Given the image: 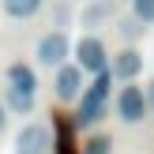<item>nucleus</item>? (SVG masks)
Here are the masks:
<instances>
[{
  "mask_svg": "<svg viewBox=\"0 0 154 154\" xmlns=\"http://www.w3.org/2000/svg\"><path fill=\"white\" fill-rule=\"evenodd\" d=\"M109 83H113V75L102 72V75H98V79L79 94V113H75V124H79V128H87V124H94V120H102L105 102H109Z\"/></svg>",
  "mask_w": 154,
  "mask_h": 154,
  "instance_id": "1",
  "label": "nucleus"
},
{
  "mask_svg": "<svg viewBox=\"0 0 154 154\" xmlns=\"http://www.w3.org/2000/svg\"><path fill=\"white\" fill-rule=\"evenodd\" d=\"M75 68H79V72H94V75L109 72V53H105L102 38L87 34V38L75 42Z\"/></svg>",
  "mask_w": 154,
  "mask_h": 154,
  "instance_id": "2",
  "label": "nucleus"
},
{
  "mask_svg": "<svg viewBox=\"0 0 154 154\" xmlns=\"http://www.w3.org/2000/svg\"><path fill=\"white\" fill-rule=\"evenodd\" d=\"M49 150H53V132H49V124L30 120V124L19 128V135H15V154H49Z\"/></svg>",
  "mask_w": 154,
  "mask_h": 154,
  "instance_id": "3",
  "label": "nucleus"
},
{
  "mask_svg": "<svg viewBox=\"0 0 154 154\" xmlns=\"http://www.w3.org/2000/svg\"><path fill=\"white\" fill-rule=\"evenodd\" d=\"M117 117L124 120V124H139L143 117H147V98H143V87H120L117 94Z\"/></svg>",
  "mask_w": 154,
  "mask_h": 154,
  "instance_id": "4",
  "label": "nucleus"
},
{
  "mask_svg": "<svg viewBox=\"0 0 154 154\" xmlns=\"http://www.w3.org/2000/svg\"><path fill=\"white\" fill-rule=\"evenodd\" d=\"M68 49H72L68 34H60V30H49V34L38 42V64H45V68H60V64L68 60Z\"/></svg>",
  "mask_w": 154,
  "mask_h": 154,
  "instance_id": "5",
  "label": "nucleus"
},
{
  "mask_svg": "<svg viewBox=\"0 0 154 154\" xmlns=\"http://www.w3.org/2000/svg\"><path fill=\"white\" fill-rule=\"evenodd\" d=\"M53 90H57L60 102H75L83 94V72L75 64H60L57 68V79H53Z\"/></svg>",
  "mask_w": 154,
  "mask_h": 154,
  "instance_id": "6",
  "label": "nucleus"
},
{
  "mask_svg": "<svg viewBox=\"0 0 154 154\" xmlns=\"http://www.w3.org/2000/svg\"><path fill=\"white\" fill-rule=\"evenodd\" d=\"M139 72H143V53L132 49V45L120 49L117 57H113V64H109V75H113V79H124V83H132Z\"/></svg>",
  "mask_w": 154,
  "mask_h": 154,
  "instance_id": "7",
  "label": "nucleus"
},
{
  "mask_svg": "<svg viewBox=\"0 0 154 154\" xmlns=\"http://www.w3.org/2000/svg\"><path fill=\"white\" fill-rule=\"evenodd\" d=\"M8 90H19V94L34 98V90H38L34 68H30V64H11V68H8Z\"/></svg>",
  "mask_w": 154,
  "mask_h": 154,
  "instance_id": "8",
  "label": "nucleus"
},
{
  "mask_svg": "<svg viewBox=\"0 0 154 154\" xmlns=\"http://www.w3.org/2000/svg\"><path fill=\"white\" fill-rule=\"evenodd\" d=\"M8 19H30V15L42 11V0H0Z\"/></svg>",
  "mask_w": 154,
  "mask_h": 154,
  "instance_id": "9",
  "label": "nucleus"
},
{
  "mask_svg": "<svg viewBox=\"0 0 154 154\" xmlns=\"http://www.w3.org/2000/svg\"><path fill=\"white\" fill-rule=\"evenodd\" d=\"M109 15H113V4H109V0H102V4H87V8H83V26L94 30V26H102Z\"/></svg>",
  "mask_w": 154,
  "mask_h": 154,
  "instance_id": "10",
  "label": "nucleus"
},
{
  "mask_svg": "<svg viewBox=\"0 0 154 154\" xmlns=\"http://www.w3.org/2000/svg\"><path fill=\"white\" fill-rule=\"evenodd\" d=\"M109 150H113V139H109V135H90V139L83 143L79 154H109Z\"/></svg>",
  "mask_w": 154,
  "mask_h": 154,
  "instance_id": "11",
  "label": "nucleus"
},
{
  "mask_svg": "<svg viewBox=\"0 0 154 154\" xmlns=\"http://www.w3.org/2000/svg\"><path fill=\"white\" fill-rule=\"evenodd\" d=\"M8 109H11V113H30V109H34V98L19 94V90H8Z\"/></svg>",
  "mask_w": 154,
  "mask_h": 154,
  "instance_id": "12",
  "label": "nucleus"
},
{
  "mask_svg": "<svg viewBox=\"0 0 154 154\" xmlns=\"http://www.w3.org/2000/svg\"><path fill=\"white\" fill-rule=\"evenodd\" d=\"M132 19L135 23H154V0H132Z\"/></svg>",
  "mask_w": 154,
  "mask_h": 154,
  "instance_id": "13",
  "label": "nucleus"
},
{
  "mask_svg": "<svg viewBox=\"0 0 154 154\" xmlns=\"http://www.w3.org/2000/svg\"><path fill=\"white\" fill-rule=\"evenodd\" d=\"M53 150H57V154H79V150H75V143H72V132H68V128H60V135L53 139Z\"/></svg>",
  "mask_w": 154,
  "mask_h": 154,
  "instance_id": "14",
  "label": "nucleus"
},
{
  "mask_svg": "<svg viewBox=\"0 0 154 154\" xmlns=\"http://www.w3.org/2000/svg\"><path fill=\"white\" fill-rule=\"evenodd\" d=\"M117 30L128 38V42H135V38L143 34V23H135V19H120V23H117Z\"/></svg>",
  "mask_w": 154,
  "mask_h": 154,
  "instance_id": "15",
  "label": "nucleus"
},
{
  "mask_svg": "<svg viewBox=\"0 0 154 154\" xmlns=\"http://www.w3.org/2000/svg\"><path fill=\"white\" fill-rule=\"evenodd\" d=\"M143 98H147V113H154V79L147 83V90H143Z\"/></svg>",
  "mask_w": 154,
  "mask_h": 154,
  "instance_id": "16",
  "label": "nucleus"
},
{
  "mask_svg": "<svg viewBox=\"0 0 154 154\" xmlns=\"http://www.w3.org/2000/svg\"><path fill=\"white\" fill-rule=\"evenodd\" d=\"M4 124H8V109H4V102H0V132H4Z\"/></svg>",
  "mask_w": 154,
  "mask_h": 154,
  "instance_id": "17",
  "label": "nucleus"
}]
</instances>
